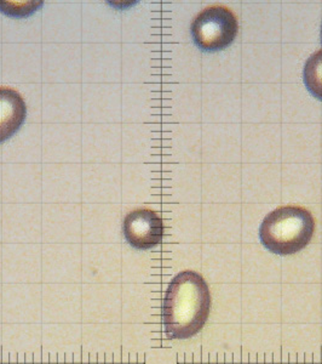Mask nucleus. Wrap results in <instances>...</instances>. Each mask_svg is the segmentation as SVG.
<instances>
[{
    "mask_svg": "<svg viewBox=\"0 0 322 364\" xmlns=\"http://www.w3.org/2000/svg\"><path fill=\"white\" fill-rule=\"evenodd\" d=\"M211 294L206 281L195 271H182L170 282L162 301V323L170 339L196 336L206 323Z\"/></svg>",
    "mask_w": 322,
    "mask_h": 364,
    "instance_id": "1",
    "label": "nucleus"
},
{
    "mask_svg": "<svg viewBox=\"0 0 322 364\" xmlns=\"http://www.w3.org/2000/svg\"><path fill=\"white\" fill-rule=\"evenodd\" d=\"M315 221L304 208L280 207L269 213L260 225V238L269 252L292 255L306 248L313 238Z\"/></svg>",
    "mask_w": 322,
    "mask_h": 364,
    "instance_id": "2",
    "label": "nucleus"
},
{
    "mask_svg": "<svg viewBox=\"0 0 322 364\" xmlns=\"http://www.w3.org/2000/svg\"><path fill=\"white\" fill-rule=\"evenodd\" d=\"M190 31L200 49L218 51L234 42L238 33V21L229 9L213 5L196 15Z\"/></svg>",
    "mask_w": 322,
    "mask_h": 364,
    "instance_id": "3",
    "label": "nucleus"
},
{
    "mask_svg": "<svg viewBox=\"0 0 322 364\" xmlns=\"http://www.w3.org/2000/svg\"><path fill=\"white\" fill-rule=\"evenodd\" d=\"M123 232L128 245L147 250L160 245L164 236L162 219L150 209H136L126 215Z\"/></svg>",
    "mask_w": 322,
    "mask_h": 364,
    "instance_id": "4",
    "label": "nucleus"
},
{
    "mask_svg": "<svg viewBox=\"0 0 322 364\" xmlns=\"http://www.w3.org/2000/svg\"><path fill=\"white\" fill-rule=\"evenodd\" d=\"M27 116V106L20 92L0 87V144L18 132Z\"/></svg>",
    "mask_w": 322,
    "mask_h": 364,
    "instance_id": "5",
    "label": "nucleus"
},
{
    "mask_svg": "<svg viewBox=\"0 0 322 364\" xmlns=\"http://www.w3.org/2000/svg\"><path fill=\"white\" fill-rule=\"evenodd\" d=\"M303 79L311 95L322 101V50L308 58L303 70Z\"/></svg>",
    "mask_w": 322,
    "mask_h": 364,
    "instance_id": "6",
    "label": "nucleus"
},
{
    "mask_svg": "<svg viewBox=\"0 0 322 364\" xmlns=\"http://www.w3.org/2000/svg\"><path fill=\"white\" fill-rule=\"evenodd\" d=\"M42 1H23V3H17V1H0V11L10 15V16H28L33 14L38 8H40Z\"/></svg>",
    "mask_w": 322,
    "mask_h": 364,
    "instance_id": "7",
    "label": "nucleus"
},
{
    "mask_svg": "<svg viewBox=\"0 0 322 364\" xmlns=\"http://www.w3.org/2000/svg\"><path fill=\"white\" fill-rule=\"evenodd\" d=\"M321 42H322V26H321Z\"/></svg>",
    "mask_w": 322,
    "mask_h": 364,
    "instance_id": "8",
    "label": "nucleus"
}]
</instances>
